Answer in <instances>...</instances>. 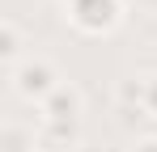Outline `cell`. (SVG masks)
Listing matches in <instances>:
<instances>
[{"label": "cell", "mask_w": 157, "mask_h": 152, "mask_svg": "<svg viewBox=\"0 0 157 152\" xmlns=\"http://www.w3.org/2000/svg\"><path fill=\"white\" fill-rule=\"evenodd\" d=\"M149 118H157V72L144 76V106H140Z\"/></svg>", "instance_id": "52a82bcc"}, {"label": "cell", "mask_w": 157, "mask_h": 152, "mask_svg": "<svg viewBox=\"0 0 157 152\" xmlns=\"http://www.w3.org/2000/svg\"><path fill=\"white\" fill-rule=\"evenodd\" d=\"M38 110H43V123H81V89L77 85H59Z\"/></svg>", "instance_id": "3957f363"}, {"label": "cell", "mask_w": 157, "mask_h": 152, "mask_svg": "<svg viewBox=\"0 0 157 152\" xmlns=\"http://www.w3.org/2000/svg\"><path fill=\"white\" fill-rule=\"evenodd\" d=\"M136 152H157V135H149V139H140V144H136Z\"/></svg>", "instance_id": "9c48e42d"}, {"label": "cell", "mask_w": 157, "mask_h": 152, "mask_svg": "<svg viewBox=\"0 0 157 152\" xmlns=\"http://www.w3.org/2000/svg\"><path fill=\"white\" fill-rule=\"evenodd\" d=\"M9 80H13V93L26 97V101H34V106H43V101L64 85L59 72H55L47 59H26V63H17V68L9 72Z\"/></svg>", "instance_id": "6da1fadb"}, {"label": "cell", "mask_w": 157, "mask_h": 152, "mask_svg": "<svg viewBox=\"0 0 157 152\" xmlns=\"http://www.w3.org/2000/svg\"><path fill=\"white\" fill-rule=\"evenodd\" d=\"M21 47H26V38H21L17 21H13V17H4V21H0V59H4V68H9V72H13L17 63H26V59H21Z\"/></svg>", "instance_id": "277c9868"}, {"label": "cell", "mask_w": 157, "mask_h": 152, "mask_svg": "<svg viewBox=\"0 0 157 152\" xmlns=\"http://www.w3.org/2000/svg\"><path fill=\"white\" fill-rule=\"evenodd\" d=\"M26 144L34 148V135L26 139V131H21V127H9V131H4V152H26Z\"/></svg>", "instance_id": "8992f818"}, {"label": "cell", "mask_w": 157, "mask_h": 152, "mask_svg": "<svg viewBox=\"0 0 157 152\" xmlns=\"http://www.w3.org/2000/svg\"><path fill=\"white\" fill-rule=\"evenodd\" d=\"M119 101L123 106H144V76H123L119 80Z\"/></svg>", "instance_id": "5b68a950"}, {"label": "cell", "mask_w": 157, "mask_h": 152, "mask_svg": "<svg viewBox=\"0 0 157 152\" xmlns=\"http://www.w3.org/2000/svg\"><path fill=\"white\" fill-rule=\"evenodd\" d=\"M136 9H140V13H149V17H157V0H136Z\"/></svg>", "instance_id": "ba28073f"}, {"label": "cell", "mask_w": 157, "mask_h": 152, "mask_svg": "<svg viewBox=\"0 0 157 152\" xmlns=\"http://www.w3.org/2000/svg\"><path fill=\"white\" fill-rule=\"evenodd\" d=\"M64 9L81 34H110L123 17V0H64Z\"/></svg>", "instance_id": "7a4b0ae2"}]
</instances>
